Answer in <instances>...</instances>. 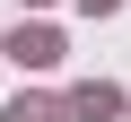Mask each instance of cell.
<instances>
[{
    "label": "cell",
    "instance_id": "obj_1",
    "mask_svg": "<svg viewBox=\"0 0 131 122\" xmlns=\"http://www.w3.org/2000/svg\"><path fill=\"white\" fill-rule=\"evenodd\" d=\"M114 105H122V96H114V87H79V96H70V113H79V122H105V113H114Z\"/></svg>",
    "mask_w": 131,
    "mask_h": 122
},
{
    "label": "cell",
    "instance_id": "obj_2",
    "mask_svg": "<svg viewBox=\"0 0 131 122\" xmlns=\"http://www.w3.org/2000/svg\"><path fill=\"white\" fill-rule=\"evenodd\" d=\"M9 52H18V61H52V52H61V44H52V35H44V26H35V35H18V44H9Z\"/></svg>",
    "mask_w": 131,
    "mask_h": 122
},
{
    "label": "cell",
    "instance_id": "obj_3",
    "mask_svg": "<svg viewBox=\"0 0 131 122\" xmlns=\"http://www.w3.org/2000/svg\"><path fill=\"white\" fill-rule=\"evenodd\" d=\"M9 122H61V105H44V96H18V105H9Z\"/></svg>",
    "mask_w": 131,
    "mask_h": 122
},
{
    "label": "cell",
    "instance_id": "obj_4",
    "mask_svg": "<svg viewBox=\"0 0 131 122\" xmlns=\"http://www.w3.org/2000/svg\"><path fill=\"white\" fill-rule=\"evenodd\" d=\"M88 9H114V0H88Z\"/></svg>",
    "mask_w": 131,
    "mask_h": 122
}]
</instances>
